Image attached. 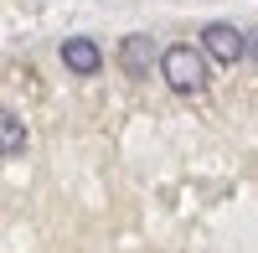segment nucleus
Wrapping results in <instances>:
<instances>
[{"label": "nucleus", "mask_w": 258, "mask_h": 253, "mask_svg": "<svg viewBox=\"0 0 258 253\" xmlns=\"http://www.w3.org/2000/svg\"><path fill=\"white\" fill-rule=\"evenodd\" d=\"M160 57L165 52H155V41H150L145 31H135V36L119 41V68H124V78H150V68H160Z\"/></svg>", "instance_id": "3"}, {"label": "nucleus", "mask_w": 258, "mask_h": 253, "mask_svg": "<svg viewBox=\"0 0 258 253\" xmlns=\"http://www.w3.org/2000/svg\"><path fill=\"white\" fill-rule=\"evenodd\" d=\"M62 68L78 73V78H93V73L103 68L98 41H93V36H68V41H62Z\"/></svg>", "instance_id": "4"}, {"label": "nucleus", "mask_w": 258, "mask_h": 253, "mask_svg": "<svg viewBox=\"0 0 258 253\" xmlns=\"http://www.w3.org/2000/svg\"><path fill=\"white\" fill-rule=\"evenodd\" d=\"M248 57H253V62H258V26H253V31H248Z\"/></svg>", "instance_id": "6"}, {"label": "nucleus", "mask_w": 258, "mask_h": 253, "mask_svg": "<svg viewBox=\"0 0 258 253\" xmlns=\"http://www.w3.org/2000/svg\"><path fill=\"white\" fill-rule=\"evenodd\" d=\"M0 140H6V155H11V160L26 150V124H21V114H16V109L0 114Z\"/></svg>", "instance_id": "5"}, {"label": "nucleus", "mask_w": 258, "mask_h": 253, "mask_svg": "<svg viewBox=\"0 0 258 253\" xmlns=\"http://www.w3.org/2000/svg\"><path fill=\"white\" fill-rule=\"evenodd\" d=\"M207 52L202 47H186V41H176V47H165L160 57V78L170 83L176 93H202L207 88Z\"/></svg>", "instance_id": "1"}, {"label": "nucleus", "mask_w": 258, "mask_h": 253, "mask_svg": "<svg viewBox=\"0 0 258 253\" xmlns=\"http://www.w3.org/2000/svg\"><path fill=\"white\" fill-rule=\"evenodd\" d=\"M202 52L212 62H222V68H238V62L248 57V31H238L232 21H212V26L202 31Z\"/></svg>", "instance_id": "2"}]
</instances>
